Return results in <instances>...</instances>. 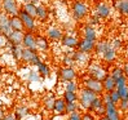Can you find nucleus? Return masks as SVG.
Returning <instances> with one entry per match:
<instances>
[{
	"label": "nucleus",
	"mask_w": 128,
	"mask_h": 120,
	"mask_svg": "<svg viewBox=\"0 0 128 120\" xmlns=\"http://www.w3.org/2000/svg\"><path fill=\"white\" fill-rule=\"evenodd\" d=\"M71 13H72V18L75 21H80L83 18H86V16L88 14V6L83 0H75L71 6Z\"/></svg>",
	"instance_id": "obj_1"
},
{
	"label": "nucleus",
	"mask_w": 128,
	"mask_h": 120,
	"mask_svg": "<svg viewBox=\"0 0 128 120\" xmlns=\"http://www.w3.org/2000/svg\"><path fill=\"white\" fill-rule=\"evenodd\" d=\"M97 97V94L92 91H89V89L87 88H83L82 89V92L79 94V106L82 109H84V110H89V107H91V103L93 102V100Z\"/></svg>",
	"instance_id": "obj_2"
},
{
	"label": "nucleus",
	"mask_w": 128,
	"mask_h": 120,
	"mask_svg": "<svg viewBox=\"0 0 128 120\" xmlns=\"http://www.w3.org/2000/svg\"><path fill=\"white\" fill-rule=\"evenodd\" d=\"M21 61H24L28 65H32V66H38L42 59L39 57V54L36 53V50H31V49H26V48H22L21 50Z\"/></svg>",
	"instance_id": "obj_3"
},
{
	"label": "nucleus",
	"mask_w": 128,
	"mask_h": 120,
	"mask_svg": "<svg viewBox=\"0 0 128 120\" xmlns=\"http://www.w3.org/2000/svg\"><path fill=\"white\" fill-rule=\"evenodd\" d=\"M18 17L22 21V25H24V28L26 30V31H28V32L35 31V28H36V21L35 19L36 18H34V17L30 16V14H27L24 9H20Z\"/></svg>",
	"instance_id": "obj_4"
},
{
	"label": "nucleus",
	"mask_w": 128,
	"mask_h": 120,
	"mask_svg": "<svg viewBox=\"0 0 128 120\" xmlns=\"http://www.w3.org/2000/svg\"><path fill=\"white\" fill-rule=\"evenodd\" d=\"M83 84H84V88L89 89V91L94 92L97 96H100L101 93H104V88H102V81L100 80H96L93 78H87L83 80Z\"/></svg>",
	"instance_id": "obj_5"
},
{
	"label": "nucleus",
	"mask_w": 128,
	"mask_h": 120,
	"mask_svg": "<svg viewBox=\"0 0 128 120\" xmlns=\"http://www.w3.org/2000/svg\"><path fill=\"white\" fill-rule=\"evenodd\" d=\"M88 74H89L91 78H93L96 80H100V81H102L108 76V72L105 71V69L101 67L100 65H97V63H93V65L88 66Z\"/></svg>",
	"instance_id": "obj_6"
},
{
	"label": "nucleus",
	"mask_w": 128,
	"mask_h": 120,
	"mask_svg": "<svg viewBox=\"0 0 128 120\" xmlns=\"http://www.w3.org/2000/svg\"><path fill=\"white\" fill-rule=\"evenodd\" d=\"M2 6H3L4 13L8 14L9 17L18 16V13H20V8H18L17 0H3Z\"/></svg>",
	"instance_id": "obj_7"
},
{
	"label": "nucleus",
	"mask_w": 128,
	"mask_h": 120,
	"mask_svg": "<svg viewBox=\"0 0 128 120\" xmlns=\"http://www.w3.org/2000/svg\"><path fill=\"white\" fill-rule=\"evenodd\" d=\"M12 32V27H10V17L5 13L0 14V34L4 35L5 37Z\"/></svg>",
	"instance_id": "obj_8"
},
{
	"label": "nucleus",
	"mask_w": 128,
	"mask_h": 120,
	"mask_svg": "<svg viewBox=\"0 0 128 120\" xmlns=\"http://www.w3.org/2000/svg\"><path fill=\"white\" fill-rule=\"evenodd\" d=\"M94 45H96V41H93V40H88V39H84V37H83L82 40L78 41L76 49H78V52H82V53L89 54L91 52L94 50Z\"/></svg>",
	"instance_id": "obj_9"
},
{
	"label": "nucleus",
	"mask_w": 128,
	"mask_h": 120,
	"mask_svg": "<svg viewBox=\"0 0 128 120\" xmlns=\"http://www.w3.org/2000/svg\"><path fill=\"white\" fill-rule=\"evenodd\" d=\"M89 111L96 114V115H98V116L105 115V103L100 96H97L93 100V102L91 103V107H89Z\"/></svg>",
	"instance_id": "obj_10"
},
{
	"label": "nucleus",
	"mask_w": 128,
	"mask_h": 120,
	"mask_svg": "<svg viewBox=\"0 0 128 120\" xmlns=\"http://www.w3.org/2000/svg\"><path fill=\"white\" fill-rule=\"evenodd\" d=\"M105 116L109 120H120V114H119L115 103H112V102L105 103Z\"/></svg>",
	"instance_id": "obj_11"
},
{
	"label": "nucleus",
	"mask_w": 128,
	"mask_h": 120,
	"mask_svg": "<svg viewBox=\"0 0 128 120\" xmlns=\"http://www.w3.org/2000/svg\"><path fill=\"white\" fill-rule=\"evenodd\" d=\"M60 78L62 81H71L75 80L76 78V71H75L74 67H69V66H64L61 70H60Z\"/></svg>",
	"instance_id": "obj_12"
},
{
	"label": "nucleus",
	"mask_w": 128,
	"mask_h": 120,
	"mask_svg": "<svg viewBox=\"0 0 128 120\" xmlns=\"http://www.w3.org/2000/svg\"><path fill=\"white\" fill-rule=\"evenodd\" d=\"M22 48L36 50V43H35V36L32 32H24V39H22Z\"/></svg>",
	"instance_id": "obj_13"
},
{
	"label": "nucleus",
	"mask_w": 128,
	"mask_h": 120,
	"mask_svg": "<svg viewBox=\"0 0 128 120\" xmlns=\"http://www.w3.org/2000/svg\"><path fill=\"white\" fill-rule=\"evenodd\" d=\"M94 14L100 18H108L111 14V9L106 3H98L94 8Z\"/></svg>",
	"instance_id": "obj_14"
},
{
	"label": "nucleus",
	"mask_w": 128,
	"mask_h": 120,
	"mask_svg": "<svg viewBox=\"0 0 128 120\" xmlns=\"http://www.w3.org/2000/svg\"><path fill=\"white\" fill-rule=\"evenodd\" d=\"M22 39H24V31H18V30H12V32L6 36L8 43L13 45H21Z\"/></svg>",
	"instance_id": "obj_15"
},
{
	"label": "nucleus",
	"mask_w": 128,
	"mask_h": 120,
	"mask_svg": "<svg viewBox=\"0 0 128 120\" xmlns=\"http://www.w3.org/2000/svg\"><path fill=\"white\" fill-rule=\"evenodd\" d=\"M78 41H79V39H78L76 36H72V35H66V36H62V39H61L62 45H64L65 48H69V49H74V48H76Z\"/></svg>",
	"instance_id": "obj_16"
},
{
	"label": "nucleus",
	"mask_w": 128,
	"mask_h": 120,
	"mask_svg": "<svg viewBox=\"0 0 128 120\" xmlns=\"http://www.w3.org/2000/svg\"><path fill=\"white\" fill-rule=\"evenodd\" d=\"M35 43H36V50L47 52L49 49V41L46 36H42V35L35 36Z\"/></svg>",
	"instance_id": "obj_17"
},
{
	"label": "nucleus",
	"mask_w": 128,
	"mask_h": 120,
	"mask_svg": "<svg viewBox=\"0 0 128 120\" xmlns=\"http://www.w3.org/2000/svg\"><path fill=\"white\" fill-rule=\"evenodd\" d=\"M70 56H71V58H72V61L75 62V65L83 66V65H86V63L88 62V54L82 53V52L75 50V52H72Z\"/></svg>",
	"instance_id": "obj_18"
},
{
	"label": "nucleus",
	"mask_w": 128,
	"mask_h": 120,
	"mask_svg": "<svg viewBox=\"0 0 128 120\" xmlns=\"http://www.w3.org/2000/svg\"><path fill=\"white\" fill-rule=\"evenodd\" d=\"M83 37H84V39H88V40L96 41V37H97L96 28H94L93 26L86 25L84 27H83Z\"/></svg>",
	"instance_id": "obj_19"
},
{
	"label": "nucleus",
	"mask_w": 128,
	"mask_h": 120,
	"mask_svg": "<svg viewBox=\"0 0 128 120\" xmlns=\"http://www.w3.org/2000/svg\"><path fill=\"white\" fill-rule=\"evenodd\" d=\"M114 8L120 14L128 16V0H114Z\"/></svg>",
	"instance_id": "obj_20"
},
{
	"label": "nucleus",
	"mask_w": 128,
	"mask_h": 120,
	"mask_svg": "<svg viewBox=\"0 0 128 120\" xmlns=\"http://www.w3.org/2000/svg\"><path fill=\"white\" fill-rule=\"evenodd\" d=\"M102 88H104V92H111V91H114V89H116L115 80L112 79L110 75H108V76L102 80Z\"/></svg>",
	"instance_id": "obj_21"
},
{
	"label": "nucleus",
	"mask_w": 128,
	"mask_h": 120,
	"mask_svg": "<svg viewBox=\"0 0 128 120\" xmlns=\"http://www.w3.org/2000/svg\"><path fill=\"white\" fill-rule=\"evenodd\" d=\"M47 36L50 40H61L62 39V31L58 27H49L47 30Z\"/></svg>",
	"instance_id": "obj_22"
},
{
	"label": "nucleus",
	"mask_w": 128,
	"mask_h": 120,
	"mask_svg": "<svg viewBox=\"0 0 128 120\" xmlns=\"http://www.w3.org/2000/svg\"><path fill=\"white\" fill-rule=\"evenodd\" d=\"M65 106H66V102L62 98H58V100L54 101L52 111H53L56 115H65Z\"/></svg>",
	"instance_id": "obj_23"
},
{
	"label": "nucleus",
	"mask_w": 128,
	"mask_h": 120,
	"mask_svg": "<svg viewBox=\"0 0 128 120\" xmlns=\"http://www.w3.org/2000/svg\"><path fill=\"white\" fill-rule=\"evenodd\" d=\"M36 71H38V74H39L42 78H48L50 75V67L48 66V63L42 61L39 65L36 66Z\"/></svg>",
	"instance_id": "obj_24"
},
{
	"label": "nucleus",
	"mask_w": 128,
	"mask_h": 120,
	"mask_svg": "<svg viewBox=\"0 0 128 120\" xmlns=\"http://www.w3.org/2000/svg\"><path fill=\"white\" fill-rule=\"evenodd\" d=\"M101 57L104 58V61H106V62H112V61H114V59L116 58V50L110 45V47L101 54Z\"/></svg>",
	"instance_id": "obj_25"
},
{
	"label": "nucleus",
	"mask_w": 128,
	"mask_h": 120,
	"mask_svg": "<svg viewBox=\"0 0 128 120\" xmlns=\"http://www.w3.org/2000/svg\"><path fill=\"white\" fill-rule=\"evenodd\" d=\"M28 112H30L28 107H26V106H17L16 110H14L13 115H14V118H16L17 120H22L25 116L28 115Z\"/></svg>",
	"instance_id": "obj_26"
},
{
	"label": "nucleus",
	"mask_w": 128,
	"mask_h": 120,
	"mask_svg": "<svg viewBox=\"0 0 128 120\" xmlns=\"http://www.w3.org/2000/svg\"><path fill=\"white\" fill-rule=\"evenodd\" d=\"M36 18L40 21H46L48 18V9L44 5L36 4Z\"/></svg>",
	"instance_id": "obj_27"
},
{
	"label": "nucleus",
	"mask_w": 128,
	"mask_h": 120,
	"mask_svg": "<svg viewBox=\"0 0 128 120\" xmlns=\"http://www.w3.org/2000/svg\"><path fill=\"white\" fill-rule=\"evenodd\" d=\"M10 27L12 30H18V31H24V25H22V21L20 19L18 16L10 17Z\"/></svg>",
	"instance_id": "obj_28"
},
{
	"label": "nucleus",
	"mask_w": 128,
	"mask_h": 120,
	"mask_svg": "<svg viewBox=\"0 0 128 120\" xmlns=\"http://www.w3.org/2000/svg\"><path fill=\"white\" fill-rule=\"evenodd\" d=\"M54 101H56V98H54L53 94L47 96L46 98L43 100V106H44V109H46L47 111H52V109H53V105H54Z\"/></svg>",
	"instance_id": "obj_29"
},
{
	"label": "nucleus",
	"mask_w": 128,
	"mask_h": 120,
	"mask_svg": "<svg viewBox=\"0 0 128 120\" xmlns=\"http://www.w3.org/2000/svg\"><path fill=\"white\" fill-rule=\"evenodd\" d=\"M22 9H24L27 14H30L31 17L36 18V4H34V3H25Z\"/></svg>",
	"instance_id": "obj_30"
},
{
	"label": "nucleus",
	"mask_w": 128,
	"mask_h": 120,
	"mask_svg": "<svg viewBox=\"0 0 128 120\" xmlns=\"http://www.w3.org/2000/svg\"><path fill=\"white\" fill-rule=\"evenodd\" d=\"M109 47H110V43H109V41H105V40H104V41H98V43L94 45V52H96L97 54L101 56Z\"/></svg>",
	"instance_id": "obj_31"
},
{
	"label": "nucleus",
	"mask_w": 128,
	"mask_h": 120,
	"mask_svg": "<svg viewBox=\"0 0 128 120\" xmlns=\"http://www.w3.org/2000/svg\"><path fill=\"white\" fill-rule=\"evenodd\" d=\"M27 81L28 83H40L42 76L38 74V71L31 70V71H28V74H27Z\"/></svg>",
	"instance_id": "obj_32"
},
{
	"label": "nucleus",
	"mask_w": 128,
	"mask_h": 120,
	"mask_svg": "<svg viewBox=\"0 0 128 120\" xmlns=\"http://www.w3.org/2000/svg\"><path fill=\"white\" fill-rule=\"evenodd\" d=\"M62 100L66 103L67 102H75V101H78V94H76V92H67V91H65L64 96H62Z\"/></svg>",
	"instance_id": "obj_33"
},
{
	"label": "nucleus",
	"mask_w": 128,
	"mask_h": 120,
	"mask_svg": "<svg viewBox=\"0 0 128 120\" xmlns=\"http://www.w3.org/2000/svg\"><path fill=\"white\" fill-rule=\"evenodd\" d=\"M21 50H22L21 45H13V44H10V54L16 61L21 59Z\"/></svg>",
	"instance_id": "obj_34"
},
{
	"label": "nucleus",
	"mask_w": 128,
	"mask_h": 120,
	"mask_svg": "<svg viewBox=\"0 0 128 120\" xmlns=\"http://www.w3.org/2000/svg\"><path fill=\"white\" fill-rule=\"evenodd\" d=\"M79 103H76V101L75 102H67L66 106H65V114H71V112L74 111H79Z\"/></svg>",
	"instance_id": "obj_35"
},
{
	"label": "nucleus",
	"mask_w": 128,
	"mask_h": 120,
	"mask_svg": "<svg viewBox=\"0 0 128 120\" xmlns=\"http://www.w3.org/2000/svg\"><path fill=\"white\" fill-rule=\"evenodd\" d=\"M116 91H118V93H119L120 100H128V84L116 87Z\"/></svg>",
	"instance_id": "obj_36"
},
{
	"label": "nucleus",
	"mask_w": 128,
	"mask_h": 120,
	"mask_svg": "<svg viewBox=\"0 0 128 120\" xmlns=\"http://www.w3.org/2000/svg\"><path fill=\"white\" fill-rule=\"evenodd\" d=\"M110 76L114 79L115 81L118 80V79H120V78H123V76H126L124 75V72H123V69H120V67H115L114 70L111 71V75Z\"/></svg>",
	"instance_id": "obj_37"
},
{
	"label": "nucleus",
	"mask_w": 128,
	"mask_h": 120,
	"mask_svg": "<svg viewBox=\"0 0 128 120\" xmlns=\"http://www.w3.org/2000/svg\"><path fill=\"white\" fill-rule=\"evenodd\" d=\"M65 91H67V92H76L78 91V84L75 83L74 80L66 81L65 83Z\"/></svg>",
	"instance_id": "obj_38"
},
{
	"label": "nucleus",
	"mask_w": 128,
	"mask_h": 120,
	"mask_svg": "<svg viewBox=\"0 0 128 120\" xmlns=\"http://www.w3.org/2000/svg\"><path fill=\"white\" fill-rule=\"evenodd\" d=\"M109 96H110V100H111V102L112 103H119V101H120V97H119V93H118V91L116 89H114V91H111V92H109Z\"/></svg>",
	"instance_id": "obj_39"
},
{
	"label": "nucleus",
	"mask_w": 128,
	"mask_h": 120,
	"mask_svg": "<svg viewBox=\"0 0 128 120\" xmlns=\"http://www.w3.org/2000/svg\"><path fill=\"white\" fill-rule=\"evenodd\" d=\"M62 63H64V66H69V67H72V66L75 65V62L72 61L71 56H69V54L64 56V58H62Z\"/></svg>",
	"instance_id": "obj_40"
},
{
	"label": "nucleus",
	"mask_w": 128,
	"mask_h": 120,
	"mask_svg": "<svg viewBox=\"0 0 128 120\" xmlns=\"http://www.w3.org/2000/svg\"><path fill=\"white\" fill-rule=\"evenodd\" d=\"M100 17L98 16H96V14H93V16H91L89 17V19H88V25L89 26H96V25H100Z\"/></svg>",
	"instance_id": "obj_41"
},
{
	"label": "nucleus",
	"mask_w": 128,
	"mask_h": 120,
	"mask_svg": "<svg viewBox=\"0 0 128 120\" xmlns=\"http://www.w3.org/2000/svg\"><path fill=\"white\" fill-rule=\"evenodd\" d=\"M67 120H82V112L79 111L71 112V114H69V119Z\"/></svg>",
	"instance_id": "obj_42"
},
{
	"label": "nucleus",
	"mask_w": 128,
	"mask_h": 120,
	"mask_svg": "<svg viewBox=\"0 0 128 120\" xmlns=\"http://www.w3.org/2000/svg\"><path fill=\"white\" fill-rule=\"evenodd\" d=\"M82 120H96L93 114L91 111H88V112H83L82 114Z\"/></svg>",
	"instance_id": "obj_43"
},
{
	"label": "nucleus",
	"mask_w": 128,
	"mask_h": 120,
	"mask_svg": "<svg viewBox=\"0 0 128 120\" xmlns=\"http://www.w3.org/2000/svg\"><path fill=\"white\" fill-rule=\"evenodd\" d=\"M122 44H123L122 39H115V40H112V41H111V44H110V45H111L112 48H114V49L116 50L118 48H120V47H122Z\"/></svg>",
	"instance_id": "obj_44"
},
{
	"label": "nucleus",
	"mask_w": 128,
	"mask_h": 120,
	"mask_svg": "<svg viewBox=\"0 0 128 120\" xmlns=\"http://www.w3.org/2000/svg\"><path fill=\"white\" fill-rule=\"evenodd\" d=\"M119 106H120V111H128V100H120L119 101Z\"/></svg>",
	"instance_id": "obj_45"
},
{
	"label": "nucleus",
	"mask_w": 128,
	"mask_h": 120,
	"mask_svg": "<svg viewBox=\"0 0 128 120\" xmlns=\"http://www.w3.org/2000/svg\"><path fill=\"white\" fill-rule=\"evenodd\" d=\"M2 120H17V119L14 118V115H13V114H6Z\"/></svg>",
	"instance_id": "obj_46"
},
{
	"label": "nucleus",
	"mask_w": 128,
	"mask_h": 120,
	"mask_svg": "<svg viewBox=\"0 0 128 120\" xmlns=\"http://www.w3.org/2000/svg\"><path fill=\"white\" fill-rule=\"evenodd\" d=\"M6 115V112H5V110L3 109V107H0V120H2L4 116Z\"/></svg>",
	"instance_id": "obj_47"
},
{
	"label": "nucleus",
	"mask_w": 128,
	"mask_h": 120,
	"mask_svg": "<svg viewBox=\"0 0 128 120\" xmlns=\"http://www.w3.org/2000/svg\"><path fill=\"white\" fill-rule=\"evenodd\" d=\"M123 72H124V75H126V76L128 78V63L124 66V69H123Z\"/></svg>",
	"instance_id": "obj_48"
},
{
	"label": "nucleus",
	"mask_w": 128,
	"mask_h": 120,
	"mask_svg": "<svg viewBox=\"0 0 128 120\" xmlns=\"http://www.w3.org/2000/svg\"><path fill=\"white\" fill-rule=\"evenodd\" d=\"M25 3H34V4H38L39 3V0H24Z\"/></svg>",
	"instance_id": "obj_49"
},
{
	"label": "nucleus",
	"mask_w": 128,
	"mask_h": 120,
	"mask_svg": "<svg viewBox=\"0 0 128 120\" xmlns=\"http://www.w3.org/2000/svg\"><path fill=\"white\" fill-rule=\"evenodd\" d=\"M98 120H109V119H108L106 116L104 115V116H100V119H98Z\"/></svg>",
	"instance_id": "obj_50"
},
{
	"label": "nucleus",
	"mask_w": 128,
	"mask_h": 120,
	"mask_svg": "<svg viewBox=\"0 0 128 120\" xmlns=\"http://www.w3.org/2000/svg\"><path fill=\"white\" fill-rule=\"evenodd\" d=\"M0 72H2V69H0Z\"/></svg>",
	"instance_id": "obj_51"
},
{
	"label": "nucleus",
	"mask_w": 128,
	"mask_h": 120,
	"mask_svg": "<svg viewBox=\"0 0 128 120\" xmlns=\"http://www.w3.org/2000/svg\"><path fill=\"white\" fill-rule=\"evenodd\" d=\"M127 112H128V111H127Z\"/></svg>",
	"instance_id": "obj_52"
}]
</instances>
